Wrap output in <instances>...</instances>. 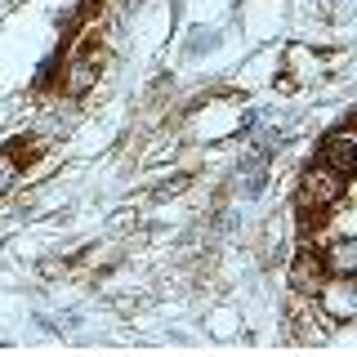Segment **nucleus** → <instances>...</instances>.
<instances>
[{
    "mask_svg": "<svg viewBox=\"0 0 357 357\" xmlns=\"http://www.w3.org/2000/svg\"><path fill=\"white\" fill-rule=\"evenodd\" d=\"M321 161H326L331 170H340V174H353L357 170V130L349 126V121L321 139Z\"/></svg>",
    "mask_w": 357,
    "mask_h": 357,
    "instance_id": "nucleus-5",
    "label": "nucleus"
},
{
    "mask_svg": "<svg viewBox=\"0 0 357 357\" xmlns=\"http://www.w3.org/2000/svg\"><path fill=\"white\" fill-rule=\"evenodd\" d=\"M98 67H103V45H89L85 54H72L67 59V67H63V94L67 98H85L89 89L98 85Z\"/></svg>",
    "mask_w": 357,
    "mask_h": 357,
    "instance_id": "nucleus-3",
    "label": "nucleus"
},
{
    "mask_svg": "<svg viewBox=\"0 0 357 357\" xmlns=\"http://www.w3.org/2000/svg\"><path fill=\"white\" fill-rule=\"evenodd\" d=\"M344 197H353L349 174H340V170H331L326 161H317V165H308V170L299 174L295 210L304 215V223H312V219L321 215V210H331L335 201H344Z\"/></svg>",
    "mask_w": 357,
    "mask_h": 357,
    "instance_id": "nucleus-1",
    "label": "nucleus"
},
{
    "mask_svg": "<svg viewBox=\"0 0 357 357\" xmlns=\"http://www.w3.org/2000/svg\"><path fill=\"white\" fill-rule=\"evenodd\" d=\"M312 308H317L321 321L349 326V321L357 317V286H353V277H326L321 290L312 295Z\"/></svg>",
    "mask_w": 357,
    "mask_h": 357,
    "instance_id": "nucleus-2",
    "label": "nucleus"
},
{
    "mask_svg": "<svg viewBox=\"0 0 357 357\" xmlns=\"http://www.w3.org/2000/svg\"><path fill=\"white\" fill-rule=\"evenodd\" d=\"M326 277H357V237H335L326 245H317Z\"/></svg>",
    "mask_w": 357,
    "mask_h": 357,
    "instance_id": "nucleus-6",
    "label": "nucleus"
},
{
    "mask_svg": "<svg viewBox=\"0 0 357 357\" xmlns=\"http://www.w3.org/2000/svg\"><path fill=\"white\" fill-rule=\"evenodd\" d=\"M321 282H326L321 255L312 250V245H299L295 259H290V268H286V286L295 290V299H312V295L321 290Z\"/></svg>",
    "mask_w": 357,
    "mask_h": 357,
    "instance_id": "nucleus-4",
    "label": "nucleus"
},
{
    "mask_svg": "<svg viewBox=\"0 0 357 357\" xmlns=\"http://www.w3.org/2000/svg\"><path fill=\"white\" fill-rule=\"evenodd\" d=\"M63 273H67V264H59V259L40 264V277H63Z\"/></svg>",
    "mask_w": 357,
    "mask_h": 357,
    "instance_id": "nucleus-8",
    "label": "nucleus"
},
{
    "mask_svg": "<svg viewBox=\"0 0 357 357\" xmlns=\"http://www.w3.org/2000/svg\"><path fill=\"white\" fill-rule=\"evenodd\" d=\"M18 178H22V161H18V152H14V148H0V197L14 192Z\"/></svg>",
    "mask_w": 357,
    "mask_h": 357,
    "instance_id": "nucleus-7",
    "label": "nucleus"
}]
</instances>
